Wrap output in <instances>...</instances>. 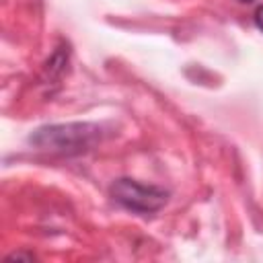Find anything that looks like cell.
Returning <instances> with one entry per match:
<instances>
[{
    "mask_svg": "<svg viewBox=\"0 0 263 263\" xmlns=\"http://www.w3.org/2000/svg\"><path fill=\"white\" fill-rule=\"evenodd\" d=\"M101 140L103 129L97 123H53L37 127L29 136V142L35 148L66 156L88 152Z\"/></svg>",
    "mask_w": 263,
    "mask_h": 263,
    "instance_id": "6da1fadb",
    "label": "cell"
},
{
    "mask_svg": "<svg viewBox=\"0 0 263 263\" xmlns=\"http://www.w3.org/2000/svg\"><path fill=\"white\" fill-rule=\"evenodd\" d=\"M109 193L115 203L136 214H154L162 210L171 197V193L158 185H146L127 177L117 179L111 185Z\"/></svg>",
    "mask_w": 263,
    "mask_h": 263,
    "instance_id": "7a4b0ae2",
    "label": "cell"
},
{
    "mask_svg": "<svg viewBox=\"0 0 263 263\" xmlns=\"http://www.w3.org/2000/svg\"><path fill=\"white\" fill-rule=\"evenodd\" d=\"M253 18H255L257 29H259V31H263V4H261V6H257V10H255Z\"/></svg>",
    "mask_w": 263,
    "mask_h": 263,
    "instance_id": "3957f363",
    "label": "cell"
}]
</instances>
